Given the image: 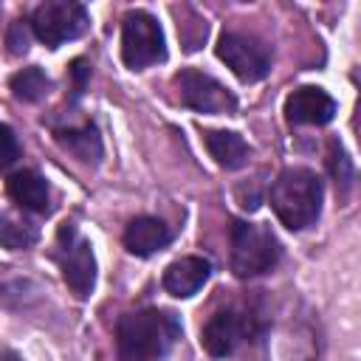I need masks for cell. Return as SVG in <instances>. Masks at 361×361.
Returning <instances> with one entry per match:
<instances>
[{"label": "cell", "instance_id": "cell-9", "mask_svg": "<svg viewBox=\"0 0 361 361\" xmlns=\"http://www.w3.org/2000/svg\"><path fill=\"white\" fill-rule=\"evenodd\" d=\"M175 87H178V99L197 113H234L237 110V96L203 71L183 68L175 76Z\"/></svg>", "mask_w": 361, "mask_h": 361}, {"label": "cell", "instance_id": "cell-17", "mask_svg": "<svg viewBox=\"0 0 361 361\" xmlns=\"http://www.w3.org/2000/svg\"><path fill=\"white\" fill-rule=\"evenodd\" d=\"M37 240H39L37 226H31L25 220H17L11 214H0V245L3 248L23 251V248H31Z\"/></svg>", "mask_w": 361, "mask_h": 361}, {"label": "cell", "instance_id": "cell-16", "mask_svg": "<svg viewBox=\"0 0 361 361\" xmlns=\"http://www.w3.org/2000/svg\"><path fill=\"white\" fill-rule=\"evenodd\" d=\"M8 87H11V96L17 102H39L48 96L51 90V79L45 76L42 68L31 65V68H23L17 71L11 79H8Z\"/></svg>", "mask_w": 361, "mask_h": 361}, {"label": "cell", "instance_id": "cell-14", "mask_svg": "<svg viewBox=\"0 0 361 361\" xmlns=\"http://www.w3.org/2000/svg\"><path fill=\"white\" fill-rule=\"evenodd\" d=\"M203 144L220 169H240L251 158V147L245 144V138L231 130H206Z\"/></svg>", "mask_w": 361, "mask_h": 361}, {"label": "cell", "instance_id": "cell-6", "mask_svg": "<svg viewBox=\"0 0 361 361\" xmlns=\"http://www.w3.org/2000/svg\"><path fill=\"white\" fill-rule=\"evenodd\" d=\"M56 262L71 293L76 299H87L96 285V257L93 245L76 231L73 223H65L56 231Z\"/></svg>", "mask_w": 361, "mask_h": 361}, {"label": "cell", "instance_id": "cell-18", "mask_svg": "<svg viewBox=\"0 0 361 361\" xmlns=\"http://www.w3.org/2000/svg\"><path fill=\"white\" fill-rule=\"evenodd\" d=\"M327 169H330V175L336 178V183L341 189H350V183H353V161L344 152L341 141H336V138L327 147Z\"/></svg>", "mask_w": 361, "mask_h": 361}, {"label": "cell", "instance_id": "cell-11", "mask_svg": "<svg viewBox=\"0 0 361 361\" xmlns=\"http://www.w3.org/2000/svg\"><path fill=\"white\" fill-rule=\"evenodd\" d=\"M212 276V262L206 257H180L166 265L164 271V290L175 299H189L195 296Z\"/></svg>", "mask_w": 361, "mask_h": 361}, {"label": "cell", "instance_id": "cell-10", "mask_svg": "<svg viewBox=\"0 0 361 361\" xmlns=\"http://www.w3.org/2000/svg\"><path fill=\"white\" fill-rule=\"evenodd\" d=\"M333 116H336V102L322 87L302 85L285 99V118L290 124H316L319 127V124L333 121Z\"/></svg>", "mask_w": 361, "mask_h": 361}, {"label": "cell", "instance_id": "cell-1", "mask_svg": "<svg viewBox=\"0 0 361 361\" xmlns=\"http://www.w3.org/2000/svg\"><path fill=\"white\" fill-rule=\"evenodd\" d=\"M178 338V316L158 307L124 313L116 324V347L121 361H161Z\"/></svg>", "mask_w": 361, "mask_h": 361}, {"label": "cell", "instance_id": "cell-8", "mask_svg": "<svg viewBox=\"0 0 361 361\" xmlns=\"http://www.w3.org/2000/svg\"><path fill=\"white\" fill-rule=\"evenodd\" d=\"M214 54L220 62H226V68H231L240 82H259L271 73V51L254 37L223 31L214 45Z\"/></svg>", "mask_w": 361, "mask_h": 361}, {"label": "cell", "instance_id": "cell-2", "mask_svg": "<svg viewBox=\"0 0 361 361\" xmlns=\"http://www.w3.org/2000/svg\"><path fill=\"white\" fill-rule=\"evenodd\" d=\"M324 183L313 169L288 166L276 175L271 186V209L276 212L279 223L290 231H302L313 226L322 214Z\"/></svg>", "mask_w": 361, "mask_h": 361}, {"label": "cell", "instance_id": "cell-7", "mask_svg": "<svg viewBox=\"0 0 361 361\" xmlns=\"http://www.w3.org/2000/svg\"><path fill=\"white\" fill-rule=\"evenodd\" d=\"M262 333V324L248 313V310H237V307H228V310H220L214 313L203 333H200V344L209 355L214 358H226L231 355L240 344L257 338Z\"/></svg>", "mask_w": 361, "mask_h": 361}, {"label": "cell", "instance_id": "cell-21", "mask_svg": "<svg viewBox=\"0 0 361 361\" xmlns=\"http://www.w3.org/2000/svg\"><path fill=\"white\" fill-rule=\"evenodd\" d=\"M6 42H8V51H11V54H25V51H28V34H25V23H23V20H17V23L11 25Z\"/></svg>", "mask_w": 361, "mask_h": 361}, {"label": "cell", "instance_id": "cell-19", "mask_svg": "<svg viewBox=\"0 0 361 361\" xmlns=\"http://www.w3.org/2000/svg\"><path fill=\"white\" fill-rule=\"evenodd\" d=\"M20 155H23V149H20V141H17L14 130L0 121V172L11 169L20 161Z\"/></svg>", "mask_w": 361, "mask_h": 361}, {"label": "cell", "instance_id": "cell-3", "mask_svg": "<svg viewBox=\"0 0 361 361\" xmlns=\"http://www.w3.org/2000/svg\"><path fill=\"white\" fill-rule=\"evenodd\" d=\"M228 237H231V271L240 279L268 274L282 257V245L268 226L231 220Z\"/></svg>", "mask_w": 361, "mask_h": 361}, {"label": "cell", "instance_id": "cell-20", "mask_svg": "<svg viewBox=\"0 0 361 361\" xmlns=\"http://www.w3.org/2000/svg\"><path fill=\"white\" fill-rule=\"evenodd\" d=\"M68 73H71V82H73V96L79 99L87 87V79H90V62L87 59H73Z\"/></svg>", "mask_w": 361, "mask_h": 361}, {"label": "cell", "instance_id": "cell-4", "mask_svg": "<svg viewBox=\"0 0 361 361\" xmlns=\"http://www.w3.org/2000/svg\"><path fill=\"white\" fill-rule=\"evenodd\" d=\"M121 59L130 71H144L166 59V39L158 20L141 8L127 11L121 20Z\"/></svg>", "mask_w": 361, "mask_h": 361}, {"label": "cell", "instance_id": "cell-15", "mask_svg": "<svg viewBox=\"0 0 361 361\" xmlns=\"http://www.w3.org/2000/svg\"><path fill=\"white\" fill-rule=\"evenodd\" d=\"M54 135H56V141H59L71 155H76L79 161H85V164H99V158H102V135H99V130H96L93 121H87V124H82V127L56 130Z\"/></svg>", "mask_w": 361, "mask_h": 361}, {"label": "cell", "instance_id": "cell-5", "mask_svg": "<svg viewBox=\"0 0 361 361\" xmlns=\"http://www.w3.org/2000/svg\"><path fill=\"white\" fill-rule=\"evenodd\" d=\"M90 25V14L73 0H45L31 11V31L45 48H59L82 37Z\"/></svg>", "mask_w": 361, "mask_h": 361}, {"label": "cell", "instance_id": "cell-22", "mask_svg": "<svg viewBox=\"0 0 361 361\" xmlns=\"http://www.w3.org/2000/svg\"><path fill=\"white\" fill-rule=\"evenodd\" d=\"M0 361H23V358H20V355H17L14 350H6V353L0 355Z\"/></svg>", "mask_w": 361, "mask_h": 361}, {"label": "cell", "instance_id": "cell-13", "mask_svg": "<svg viewBox=\"0 0 361 361\" xmlns=\"http://www.w3.org/2000/svg\"><path fill=\"white\" fill-rule=\"evenodd\" d=\"M8 195L11 200L25 209V212H48V203H51V189H48V180L37 172V169H20L8 178Z\"/></svg>", "mask_w": 361, "mask_h": 361}, {"label": "cell", "instance_id": "cell-12", "mask_svg": "<svg viewBox=\"0 0 361 361\" xmlns=\"http://www.w3.org/2000/svg\"><path fill=\"white\" fill-rule=\"evenodd\" d=\"M169 243H172V228L164 220L149 217V214L130 220L124 228V245L135 257H152L161 248H166Z\"/></svg>", "mask_w": 361, "mask_h": 361}]
</instances>
